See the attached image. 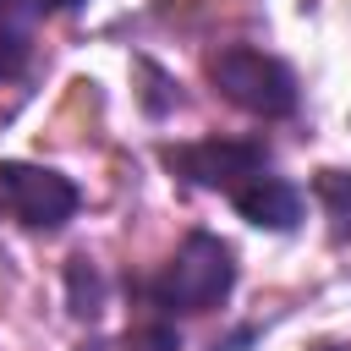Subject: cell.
<instances>
[{
    "label": "cell",
    "mask_w": 351,
    "mask_h": 351,
    "mask_svg": "<svg viewBox=\"0 0 351 351\" xmlns=\"http://www.w3.org/2000/svg\"><path fill=\"white\" fill-rule=\"evenodd\" d=\"M236 285V252L230 241H219L214 230H192L170 263L148 280V307L159 318H181V313H214Z\"/></svg>",
    "instance_id": "1"
},
{
    "label": "cell",
    "mask_w": 351,
    "mask_h": 351,
    "mask_svg": "<svg viewBox=\"0 0 351 351\" xmlns=\"http://www.w3.org/2000/svg\"><path fill=\"white\" fill-rule=\"evenodd\" d=\"M22 55H27V38H22V33H5V38H0V77H11V71L22 66Z\"/></svg>",
    "instance_id": "9"
},
{
    "label": "cell",
    "mask_w": 351,
    "mask_h": 351,
    "mask_svg": "<svg viewBox=\"0 0 351 351\" xmlns=\"http://www.w3.org/2000/svg\"><path fill=\"white\" fill-rule=\"evenodd\" d=\"M66 307H71V318H82V324H93V318L104 313V274H99L93 258H71V263H66Z\"/></svg>",
    "instance_id": "7"
},
{
    "label": "cell",
    "mask_w": 351,
    "mask_h": 351,
    "mask_svg": "<svg viewBox=\"0 0 351 351\" xmlns=\"http://www.w3.org/2000/svg\"><path fill=\"white\" fill-rule=\"evenodd\" d=\"M230 203H236V214H241L247 225H258V230H296V225H302V192H296L285 176H274V170H263L258 181H247Z\"/></svg>",
    "instance_id": "5"
},
{
    "label": "cell",
    "mask_w": 351,
    "mask_h": 351,
    "mask_svg": "<svg viewBox=\"0 0 351 351\" xmlns=\"http://www.w3.org/2000/svg\"><path fill=\"white\" fill-rule=\"evenodd\" d=\"M313 197H318V208H324V219H329V236H335V241H351V170L324 165V170L313 176Z\"/></svg>",
    "instance_id": "6"
},
{
    "label": "cell",
    "mask_w": 351,
    "mask_h": 351,
    "mask_svg": "<svg viewBox=\"0 0 351 351\" xmlns=\"http://www.w3.org/2000/svg\"><path fill=\"white\" fill-rule=\"evenodd\" d=\"M170 176H181L186 186H203V192H225L236 197L247 181H258L269 170V148L263 143H247V137H197V143H176L159 154Z\"/></svg>",
    "instance_id": "3"
},
{
    "label": "cell",
    "mask_w": 351,
    "mask_h": 351,
    "mask_svg": "<svg viewBox=\"0 0 351 351\" xmlns=\"http://www.w3.org/2000/svg\"><path fill=\"white\" fill-rule=\"evenodd\" d=\"M208 82L219 99H230L236 110L258 115V121H285L296 115L302 104V88H296V71L263 49H247V44H230L219 55H208Z\"/></svg>",
    "instance_id": "2"
},
{
    "label": "cell",
    "mask_w": 351,
    "mask_h": 351,
    "mask_svg": "<svg viewBox=\"0 0 351 351\" xmlns=\"http://www.w3.org/2000/svg\"><path fill=\"white\" fill-rule=\"evenodd\" d=\"M0 197L27 230H60L82 208V192L71 176L49 165H27V159H0Z\"/></svg>",
    "instance_id": "4"
},
{
    "label": "cell",
    "mask_w": 351,
    "mask_h": 351,
    "mask_svg": "<svg viewBox=\"0 0 351 351\" xmlns=\"http://www.w3.org/2000/svg\"><path fill=\"white\" fill-rule=\"evenodd\" d=\"M88 0H0V27L11 22H38V16H60V11H77Z\"/></svg>",
    "instance_id": "8"
},
{
    "label": "cell",
    "mask_w": 351,
    "mask_h": 351,
    "mask_svg": "<svg viewBox=\"0 0 351 351\" xmlns=\"http://www.w3.org/2000/svg\"><path fill=\"white\" fill-rule=\"evenodd\" d=\"M313 351H351V346H335V340H318Z\"/></svg>",
    "instance_id": "10"
}]
</instances>
